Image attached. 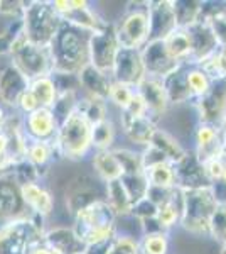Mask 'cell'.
Masks as SVG:
<instances>
[{"label":"cell","mask_w":226,"mask_h":254,"mask_svg":"<svg viewBox=\"0 0 226 254\" xmlns=\"http://www.w3.org/2000/svg\"><path fill=\"white\" fill-rule=\"evenodd\" d=\"M90 32L71 24H61L59 31L49 44L52 69L59 75H78L90 64Z\"/></svg>","instance_id":"1"},{"label":"cell","mask_w":226,"mask_h":254,"mask_svg":"<svg viewBox=\"0 0 226 254\" xmlns=\"http://www.w3.org/2000/svg\"><path fill=\"white\" fill-rule=\"evenodd\" d=\"M73 217V231L86 249L110 243L117 236V215L105 198L83 207Z\"/></svg>","instance_id":"2"},{"label":"cell","mask_w":226,"mask_h":254,"mask_svg":"<svg viewBox=\"0 0 226 254\" xmlns=\"http://www.w3.org/2000/svg\"><path fill=\"white\" fill-rule=\"evenodd\" d=\"M52 144L57 156L66 158L69 161H81L93 151L91 124L75 110L57 127Z\"/></svg>","instance_id":"3"},{"label":"cell","mask_w":226,"mask_h":254,"mask_svg":"<svg viewBox=\"0 0 226 254\" xmlns=\"http://www.w3.org/2000/svg\"><path fill=\"white\" fill-rule=\"evenodd\" d=\"M63 19L54 10L52 2H24L22 12V34L29 43L41 48H49L51 41L59 31Z\"/></svg>","instance_id":"4"},{"label":"cell","mask_w":226,"mask_h":254,"mask_svg":"<svg viewBox=\"0 0 226 254\" xmlns=\"http://www.w3.org/2000/svg\"><path fill=\"white\" fill-rule=\"evenodd\" d=\"M218 207L213 187L182 190V214L179 225L192 236H208L209 220Z\"/></svg>","instance_id":"5"},{"label":"cell","mask_w":226,"mask_h":254,"mask_svg":"<svg viewBox=\"0 0 226 254\" xmlns=\"http://www.w3.org/2000/svg\"><path fill=\"white\" fill-rule=\"evenodd\" d=\"M10 63L27 76L29 81L41 78V76H51L54 73L52 69V60L49 55V48H41L29 43L20 32L14 38L9 48Z\"/></svg>","instance_id":"6"},{"label":"cell","mask_w":226,"mask_h":254,"mask_svg":"<svg viewBox=\"0 0 226 254\" xmlns=\"http://www.w3.org/2000/svg\"><path fill=\"white\" fill-rule=\"evenodd\" d=\"M39 217L12 220L0 225V254H29L32 246L43 241L44 229L38 222Z\"/></svg>","instance_id":"7"},{"label":"cell","mask_w":226,"mask_h":254,"mask_svg":"<svg viewBox=\"0 0 226 254\" xmlns=\"http://www.w3.org/2000/svg\"><path fill=\"white\" fill-rule=\"evenodd\" d=\"M117 41L123 49L142 51L149 43V2L129 7L115 24Z\"/></svg>","instance_id":"8"},{"label":"cell","mask_w":226,"mask_h":254,"mask_svg":"<svg viewBox=\"0 0 226 254\" xmlns=\"http://www.w3.org/2000/svg\"><path fill=\"white\" fill-rule=\"evenodd\" d=\"M52 7L64 22L80 27L90 34L103 31L110 24L96 14L91 3L85 0H54Z\"/></svg>","instance_id":"9"},{"label":"cell","mask_w":226,"mask_h":254,"mask_svg":"<svg viewBox=\"0 0 226 254\" xmlns=\"http://www.w3.org/2000/svg\"><path fill=\"white\" fill-rule=\"evenodd\" d=\"M31 217L20 195V183L9 170H0V225Z\"/></svg>","instance_id":"10"},{"label":"cell","mask_w":226,"mask_h":254,"mask_svg":"<svg viewBox=\"0 0 226 254\" xmlns=\"http://www.w3.org/2000/svg\"><path fill=\"white\" fill-rule=\"evenodd\" d=\"M118 49L120 44L115 34V24H108L103 31L90 36V64L106 75H112Z\"/></svg>","instance_id":"11"},{"label":"cell","mask_w":226,"mask_h":254,"mask_svg":"<svg viewBox=\"0 0 226 254\" xmlns=\"http://www.w3.org/2000/svg\"><path fill=\"white\" fill-rule=\"evenodd\" d=\"M198 119L203 124L220 126L226 117V78H216L203 97L194 102Z\"/></svg>","instance_id":"12"},{"label":"cell","mask_w":226,"mask_h":254,"mask_svg":"<svg viewBox=\"0 0 226 254\" xmlns=\"http://www.w3.org/2000/svg\"><path fill=\"white\" fill-rule=\"evenodd\" d=\"M110 76H112L113 81L137 88L147 76V69L142 60V51L123 48L118 49V55L115 58V64Z\"/></svg>","instance_id":"13"},{"label":"cell","mask_w":226,"mask_h":254,"mask_svg":"<svg viewBox=\"0 0 226 254\" xmlns=\"http://www.w3.org/2000/svg\"><path fill=\"white\" fill-rule=\"evenodd\" d=\"M178 27L174 0L149 2V41H164Z\"/></svg>","instance_id":"14"},{"label":"cell","mask_w":226,"mask_h":254,"mask_svg":"<svg viewBox=\"0 0 226 254\" xmlns=\"http://www.w3.org/2000/svg\"><path fill=\"white\" fill-rule=\"evenodd\" d=\"M186 29L192 48L191 64H198L199 66V64H203L204 61H208L215 55L220 49V44H218L211 27L204 19H198L191 26H187Z\"/></svg>","instance_id":"15"},{"label":"cell","mask_w":226,"mask_h":254,"mask_svg":"<svg viewBox=\"0 0 226 254\" xmlns=\"http://www.w3.org/2000/svg\"><path fill=\"white\" fill-rule=\"evenodd\" d=\"M57 119L51 109H38L22 117V130L27 141L52 142L57 134Z\"/></svg>","instance_id":"16"},{"label":"cell","mask_w":226,"mask_h":254,"mask_svg":"<svg viewBox=\"0 0 226 254\" xmlns=\"http://www.w3.org/2000/svg\"><path fill=\"white\" fill-rule=\"evenodd\" d=\"M29 78L24 76L12 63L0 68V104L5 109H17L24 92L29 88Z\"/></svg>","instance_id":"17"},{"label":"cell","mask_w":226,"mask_h":254,"mask_svg":"<svg viewBox=\"0 0 226 254\" xmlns=\"http://www.w3.org/2000/svg\"><path fill=\"white\" fill-rule=\"evenodd\" d=\"M142 60L145 64L147 75L160 80H164L181 66L178 61H174L169 56L166 46H164V41H149L142 49Z\"/></svg>","instance_id":"18"},{"label":"cell","mask_w":226,"mask_h":254,"mask_svg":"<svg viewBox=\"0 0 226 254\" xmlns=\"http://www.w3.org/2000/svg\"><path fill=\"white\" fill-rule=\"evenodd\" d=\"M194 154L201 163L223 158V136L220 126L199 122L194 130Z\"/></svg>","instance_id":"19"},{"label":"cell","mask_w":226,"mask_h":254,"mask_svg":"<svg viewBox=\"0 0 226 254\" xmlns=\"http://www.w3.org/2000/svg\"><path fill=\"white\" fill-rule=\"evenodd\" d=\"M135 90L142 97L143 104H145L147 116L154 122H157V119L162 117L167 112V109H169V100H167V93L166 88H164L162 80L147 75Z\"/></svg>","instance_id":"20"},{"label":"cell","mask_w":226,"mask_h":254,"mask_svg":"<svg viewBox=\"0 0 226 254\" xmlns=\"http://www.w3.org/2000/svg\"><path fill=\"white\" fill-rule=\"evenodd\" d=\"M96 180H91L88 176H78L73 180L66 188V207L73 215L83 207L96 200H103L105 195L100 193L96 185Z\"/></svg>","instance_id":"21"},{"label":"cell","mask_w":226,"mask_h":254,"mask_svg":"<svg viewBox=\"0 0 226 254\" xmlns=\"http://www.w3.org/2000/svg\"><path fill=\"white\" fill-rule=\"evenodd\" d=\"M176 173V187L181 190H192V188L211 187L204 176L203 163L196 158L194 153H189L174 165Z\"/></svg>","instance_id":"22"},{"label":"cell","mask_w":226,"mask_h":254,"mask_svg":"<svg viewBox=\"0 0 226 254\" xmlns=\"http://www.w3.org/2000/svg\"><path fill=\"white\" fill-rule=\"evenodd\" d=\"M20 195H22V200L29 208V212H31V215L44 219V217L51 215L52 210H54V196L47 188L39 185L38 182L22 183L20 185Z\"/></svg>","instance_id":"23"},{"label":"cell","mask_w":226,"mask_h":254,"mask_svg":"<svg viewBox=\"0 0 226 254\" xmlns=\"http://www.w3.org/2000/svg\"><path fill=\"white\" fill-rule=\"evenodd\" d=\"M120 127L132 144L147 147L157 129V124L147 116H132V114L120 112Z\"/></svg>","instance_id":"24"},{"label":"cell","mask_w":226,"mask_h":254,"mask_svg":"<svg viewBox=\"0 0 226 254\" xmlns=\"http://www.w3.org/2000/svg\"><path fill=\"white\" fill-rule=\"evenodd\" d=\"M78 81H80V88L83 95L108 102L110 87H112V76L88 64L78 73Z\"/></svg>","instance_id":"25"},{"label":"cell","mask_w":226,"mask_h":254,"mask_svg":"<svg viewBox=\"0 0 226 254\" xmlns=\"http://www.w3.org/2000/svg\"><path fill=\"white\" fill-rule=\"evenodd\" d=\"M162 83L166 88L169 105H182L187 102H194L187 83V64H181L176 71H172L162 80Z\"/></svg>","instance_id":"26"},{"label":"cell","mask_w":226,"mask_h":254,"mask_svg":"<svg viewBox=\"0 0 226 254\" xmlns=\"http://www.w3.org/2000/svg\"><path fill=\"white\" fill-rule=\"evenodd\" d=\"M43 241L49 248L56 249L61 254H76L81 251H86L80 239H78L76 232L73 227H54L44 232Z\"/></svg>","instance_id":"27"},{"label":"cell","mask_w":226,"mask_h":254,"mask_svg":"<svg viewBox=\"0 0 226 254\" xmlns=\"http://www.w3.org/2000/svg\"><path fill=\"white\" fill-rule=\"evenodd\" d=\"M181 214H182V190L176 188L166 202L157 205V215H155L157 229L164 232L171 231L172 227L179 225Z\"/></svg>","instance_id":"28"},{"label":"cell","mask_w":226,"mask_h":254,"mask_svg":"<svg viewBox=\"0 0 226 254\" xmlns=\"http://www.w3.org/2000/svg\"><path fill=\"white\" fill-rule=\"evenodd\" d=\"M91 166L101 183L120 180L123 175L120 161L117 159V156H115V153L112 149L110 151H94L93 156H91Z\"/></svg>","instance_id":"29"},{"label":"cell","mask_w":226,"mask_h":254,"mask_svg":"<svg viewBox=\"0 0 226 254\" xmlns=\"http://www.w3.org/2000/svg\"><path fill=\"white\" fill-rule=\"evenodd\" d=\"M105 202L112 207L117 217H127L132 215L134 202L130 198L127 188L123 187L122 180H115V182L105 183Z\"/></svg>","instance_id":"30"},{"label":"cell","mask_w":226,"mask_h":254,"mask_svg":"<svg viewBox=\"0 0 226 254\" xmlns=\"http://www.w3.org/2000/svg\"><path fill=\"white\" fill-rule=\"evenodd\" d=\"M152 147H155L157 151L166 156L167 161H171L172 165H176V163H179L181 159L187 154V149L184 147L181 142L172 136L171 132H167L166 129H160L157 127L154 132V136L150 139V144Z\"/></svg>","instance_id":"31"},{"label":"cell","mask_w":226,"mask_h":254,"mask_svg":"<svg viewBox=\"0 0 226 254\" xmlns=\"http://www.w3.org/2000/svg\"><path fill=\"white\" fill-rule=\"evenodd\" d=\"M164 46L171 58L178 61L179 64H191L192 48L186 27H178L172 34L167 36L164 39Z\"/></svg>","instance_id":"32"},{"label":"cell","mask_w":226,"mask_h":254,"mask_svg":"<svg viewBox=\"0 0 226 254\" xmlns=\"http://www.w3.org/2000/svg\"><path fill=\"white\" fill-rule=\"evenodd\" d=\"M145 176L150 188L159 190H172L176 188V173L174 165L171 161H160L149 168H145Z\"/></svg>","instance_id":"33"},{"label":"cell","mask_w":226,"mask_h":254,"mask_svg":"<svg viewBox=\"0 0 226 254\" xmlns=\"http://www.w3.org/2000/svg\"><path fill=\"white\" fill-rule=\"evenodd\" d=\"M29 90L36 97L41 109H52L57 98V87L54 83V78L51 76H41V78L31 80Z\"/></svg>","instance_id":"34"},{"label":"cell","mask_w":226,"mask_h":254,"mask_svg":"<svg viewBox=\"0 0 226 254\" xmlns=\"http://www.w3.org/2000/svg\"><path fill=\"white\" fill-rule=\"evenodd\" d=\"M117 139V126L112 119H105L91 126V146L93 151H110L113 149Z\"/></svg>","instance_id":"35"},{"label":"cell","mask_w":226,"mask_h":254,"mask_svg":"<svg viewBox=\"0 0 226 254\" xmlns=\"http://www.w3.org/2000/svg\"><path fill=\"white\" fill-rule=\"evenodd\" d=\"M56 149L52 142L47 141H27L26 147V161L31 163L36 170L46 168L54 159Z\"/></svg>","instance_id":"36"},{"label":"cell","mask_w":226,"mask_h":254,"mask_svg":"<svg viewBox=\"0 0 226 254\" xmlns=\"http://www.w3.org/2000/svg\"><path fill=\"white\" fill-rule=\"evenodd\" d=\"M76 110L91 126L96 124V122H101V121H105V119H108V102L100 100V98L81 95L80 100H78Z\"/></svg>","instance_id":"37"},{"label":"cell","mask_w":226,"mask_h":254,"mask_svg":"<svg viewBox=\"0 0 226 254\" xmlns=\"http://www.w3.org/2000/svg\"><path fill=\"white\" fill-rule=\"evenodd\" d=\"M142 254H169V234L164 231H147L138 239Z\"/></svg>","instance_id":"38"},{"label":"cell","mask_w":226,"mask_h":254,"mask_svg":"<svg viewBox=\"0 0 226 254\" xmlns=\"http://www.w3.org/2000/svg\"><path fill=\"white\" fill-rule=\"evenodd\" d=\"M122 183L123 187L127 188L130 198H132L134 205L138 203L140 200L145 198L149 195V182H147L145 171H140V173H130V175H122Z\"/></svg>","instance_id":"39"},{"label":"cell","mask_w":226,"mask_h":254,"mask_svg":"<svg viewBox=\"0 0 226 254\" xmlns=\"http://www.w3.org/2000/svg\"><path fill=\"white\" fill-rule=\"evenodd\" d=\"M211 81L213 80L209 78V75L201 66L187 64V83L192 97H194V102L208 92L209 87H211Z\"/></svg>","instance_id":"40"},{"label":"cell","mask_w":226,"mask_h":254,"mask_svg":"<svg viewBox=\"0 0 226 254\" xmlns=\"http://www.w3.org/2000/svg\"><path fill=\"white\" fill-rule=\"evenodd\" d=\"M113 153L117 159L120 161L123 175H130V173H140L143 171L142 166V153L134 149H127V147H113Z\"/></svg>","instance_id":"41"},{"label":"cell","mask_w":226,"mask_h":254,"mask_svg":"<svg viewBox=\"0 0 226 254\" xmlns=\"http://www.w3.org/2000/svg\"><path fill=\"white\" fill-rule=\"evenodd\" d=\"M103 254H142L138 239L127 234H117L105 246Z\"/></svg>","instance_id":"42"},{"label":"cell","mask_w":226,"mask_h":254,"mask_svg":"<svg viewBox=\"0 0 226 254\" xmlns=\"http://www.w3.org/2000/svg\"><path fill=\"white\" fill-rule=\"evenodd\" d=\"M179 27H187L201 17L203 2H174Z\"/></svg>","instance_id":"43"},{"label":"cell","mask_w":226,"mask_h":254,"mask_svg":"<svg viewBox=\"0 0 226 254\" xmlns=\"http://www.w3.org/2000/svg\"><path fill=\"white\" fill-rule=\"evenodd\" d=\"M208 236L220 244L226 243V203H218L216 210L213 212Z\"/></svg>","instance_id":"44"},{"label":"cell","mask_w":226,"mask_h":254,"mask_svg":"<svg viewBox=\"0 0 226 254\" xmlns=\"http://www.w3.org/2000/svg\"><path fill=\"white\" fill-rule=\"evenodd\" d=\"M135 93H137V90H135V88L112 80V87H110V95H108V104L115 105L118 110H125L130 105V102H132V98L135 97Z\"/></svg>","instance_id":"45"},{"label":"cell","mask_w":226,"mask_h":254,"mask_svg":"<svg viewBox=\"0 0 226 254\" xmlns=\"http://www.w3.org/2000/svg\"><path fill=\"white\" fill-rule=\"evenodd\" d=\"M199 66L208 73L211 80L226 78V48H220L211 58Z\"/></svg>","instance_id":"46"},{"label":"cell","mask_w":226,"mask_h":254,"mask_svg":"<svg viewBox=\"0 0 226 254\" xmlns=\"http://www.w3.org/2000/svg\"><path fill=\"white\" fill-rule=\"evenodd\" d=\"M226 165V159L225 158H215V159H209V161L203 163V170H204V176H206L209 185H216L218 182L221 180V175H223Z\"/></svg>","instance_id":"47"},{"label":"cell","mask_w":226,"mask_h":254,"mask_svg":"<svg viewBox=\"0 0 226 254\" xmlns=\"http://www.w3.org/2000/svg\"><path fill=\"white\" fill-rule=\"evenodd\" d=\"M38 109H41L38 100H36V97L32 95L31 90L27 88L26 92H24V95L20 97V100L17 104V109H15V110H19L22 116H27V114H32L34 110H38Z\"/></svg>","instance_id":"48"},{"label":"cell","mask_w":226,"mask_h":254,"mask_svg":"<svg viewBox=\"0 0 226 254\" xmlns=\"http://www.w3.org/2000/svg\"><path fill=\"white\" fill-rule=\"evenodd\" d=\"M29 254H61V253H57L56 249L49 248L44 241H39L38 244L32 246V249H31V253H29Z\"/></svg>","instance_id":"49"},{"label":"cell","mask_w":226,"mask_h":254,"mask_svg":"<svg viewBox=\"0 0 226 254\" xmlns=\"http://www.w3.org/2000/svg\"><path fill=\"white\" fill-rule=\"evenodd\" d=\"M220 129H221V136H223V158L226 159V117L220 124Z\"/></svg>","instance_id":"50"},{"label":"cell","mask_w":226,"mask_h":254,"mask_svg":"<svg viewBox=\"0 0 226 254\" xmlns=\"http://www.w3.org/2000/svg\"><path fill=\"white\" fill-rule=\"evenodd\" d=\"M7 119H9V116H7V110L2 104H0V130H2V127L5 126Z\"/></svg>","instance_id":"51"},{"label":"cell","mask_w":226,"mask_h":254,"mask_svg":"<svg viewBox=\"0 0 226 254\" xmlns=\"http://www.w3.org/2000/svg\"><path fill=\"white\" fill-rule=\"evenodd\" d=\"M221 254H226V243L221 244Z\"/></svg>","instance_id":"52"},{"label":"cell","mask_w":226,"mask_h":254,"mask_svg":"<svg viewBox=\"0 0 226 254\" xmlns=\"http://www.w3.org/2000/svg\"><path fill=\"white\" fill-rule=\"evenodd\" d=\"M223 14L226 15V3H223Z\"/></svg>","instance_id":"53"},{"label":"cell","mask_w":226,"mask_h":254,"mask_svg":"<svg viewBox=\"0 0 226 254\" xmlns=\"http://www.w3.org/2000/svg\"><path fill=\"white\" fill-rule=\"evenodd\" d=\"M76 254H88V253H86V251H81V253H76Z\"/></svg>","instance_id":"54"}]
</instances>
